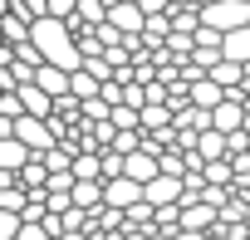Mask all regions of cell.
<instances>
[{
	"label": "cell",
	"mask_w": 250,
	"mask_h": 240,
	"mask_svg": "<svg viewBox=\"0 0 250 240\" xmlns=\"http://www.w3.org/2000/svg\"><path fill=\"white\" fill-rule=\"evenodd\" d=\"M226 98H230V93H226V88H221V83H216L211 74L191 79V103H196V108H211V113H216V108H221Z\"/></svg>",
	"instance_id": "3957f363"
},
{
	"label": "cell",
	"mask_w": 250,
	"mask_h": 240,
	"mask_svg": "<svg viewBox=\"0 0 250 240\" xmlns=\"http://www.w3.org/2000/svg\"><path fill=\"white\" fill-rule=\"evenodd\" d=\"M201 20H206L216 35L245 30V25H250V0H221V5H201Z\"/></svg>",
	"instance_id": "7a4b0ae2"
},
{
	"label": "cell",
	"mask_w": 250,
	"mask_h": 240,
	"mask_svg": "<svg viewBox=\"0 0 250 240\" xmlns=\"http://www.w3.org/2000/svg\"><path fill=\"white\" fill-rule=\"evenodd\" d=\"M20 103H25L30 118H54V98H49L40 83H25V88H20Z\"/></svg>",
	"instance_id": "8992f818"
},
{
	"label": "cell",
	"mask_w": 250,
	"mask_h": 240,
	"mask_svg": "<svg viewBox=\"0 0 250 240\" xmlns=\"http://www.w3.org/2000/svg\"><path fill=\"white\" fill-rule=\"evenodd\" d=\"M20 240H54V235H49L44 225H30V220H25V230H20Z\"/></svg>",
	"instance_id": "9a60e30c"
},
{
	"label": "cell",
	"mask_w": 250,
	"mask_h": 240,
	"mask_svg": "<svg viewBox=\"0 0 250 240\" xmlns=\"http://www.w3.org/2000/svg\"><path fill=\"white\" fill-rule=\"evenodd\" d=\"M49 15L54 20H74L79 15V0H49Z\"/></svg>",
	"instance_id": "5bb4252c"
},
{
	"label": "cell",
	"mask_w": 250,
	"mask_h": 240,
	"mask_svg": "<svg viewBox=\"0 0 250 240\" xmlns=\"http://www.w3.org/2000/svg\"><path fill=\"white\" fill-rule=\"evenodd\" d=\"M211 128H216L211 108H196V103H187V108L177 113V133H211Z\"/></svg>",
	"instance_id": "5b68a950"
},
{
	"label": "cell",
	"mask_w": 250,
	"mask_h": 240,
	"mask_svg": "<svg viewBox=\"0 0 250 240\" xmlns=\"http://www.w3.org/2000/svg\"><path fill=\"white\" fill-rule=\"evenodd\" d=\"M74 206L79 211H103L108 201H103V181H79L74 186Z\"/></svg>",
	"instance_id": "ba28073f"
},
{
	"label": "cell",
	"mask_w": 250,
	"mask_h": 240,
	"mask_svg": "<svg viewBox=\"0 0 250 240\" xmlns=\"http://www.w3.org/2000/svg\"><path fill=\"white\" fill-rule=\"evenodd\" d=\"M74 98H79V103H93V98H103V79H93L88 69H79V74H74Z\"/></svg>",
	"instance_id": "8fae6325"
},
{
	"label": "cell",
	"mask_w": 250,
	"mask_h": 240,
	"mask_svg": "<svg viewBox=\"0 0 250 240\" xmlns=\"http://www.w3.org/2000/svg\"><path fill=\"white\" fill-rule=\"evenodd\" d=\"M211 79H216V83H221L226 93H235V88L245 83V64H230V59H221V64L211 69Z\"/></svg>",
	"instance_id": "9c48e42d"
},
{
	"label": "cell",
	"mask_w": 250,
	"mask_h": 240,
	"mask_svg": "<svg viewBox=\"0 0 250 240\" xmlns=\"http://www.w3.org/2000/svg\"><path fill=\"white\" fill-rule=\"evenodd\" d=\"M201 0H172V10H196Z\"/></svg>",
	"instance_id": "e0dca14e"
},
{
	"label": "cell",
	"mask_w": 250,
	"mask_h": 240,
	"mask_svg": "<svg viewBox=\"0 0 250 240\" xmlns=\"http://www.w3.org/2000/svg\"><path fill=\"white\" fill-rule=\"evenodd\" d=\"M0 118H10V123H15V118H30L25 103H20V93H0Z\"/></svg>",
	"instance_id": "4fadbf2b"
},
{
	"label": "cell",
	"mask_w": 250,
	"mask_h": 240,
	"mask_svg": "<svg viewBox=\"0 0 250 240\" xmlns=\"http://www.w3.org/2000/svg\"><path fill=\"white\" fill-rule=\"evenodd\" d=\"M74 177L79 181H103V152H79L74 157Z\"/></svg>",
	"instance_id": "30bf717a"
},
{
	"label": "cell",
	"mask_w": 250,
	"mask_h": 240,
	"mask_svg": "<svg viewBox=\"0 0 250 240\" xmlns=\"http://www.w3.org/2000/svg\"><path fill=\"white\" fill-rule=\"evenodd\" d=\"M30 40L44 49V64H59V69H69V74H79V69H83V49H79V40H74L69 20L44 15V20L30 30Z\"/></svg>",
	"instance_id": "6da1fadb"
},
{
	"label": "cell",
	"mask_w": 250,
	"mask_h": 240,
	"mask_svg": "<svg viewBox=\"0 0 250 240\" xmlns=\"http://www.w3.org/2000/svg\"><path fill=\"white\" fill-rule=\"evenodd\" d=\"M30 162H35V152L20 138H0V172H25Z\"/></svg>",
	"instance_id": "277c9868"
},
{
	"label": "cell",
	"mask_w": 250,
	"mask_h": 240,
	"mask_svg": "<svg viewBox=\"0 0 250 240\" xmlns=\"http://www.w3.org/2000/svg\"><path fill=\"white\" fill-rule=\"evenodd\" d=\"M201 5H221V0H201Z\"/></svg>",
	"instance_id": "ac0fdd59"
},
{
	"label": "cell",
	"mask_w": 250,
	"mask_h": 240,
	"mask_svg": "<svg viewBox=\"0 0 250 240\" xmlns=\"http://www.w3.org/2000/svg\"><path fill=\"white\" fill-rule=\"evenodd\" d=\"M206 186H235V167H230V157H221V162H206Z\"/></svg>",
	"instance_id": "7c38bea8"
},
{
	"label": "cell",
	"mask_w": 250,
	"mask_h": 240,
	"mask_svg": "<svg viewBox=\"0 0 250 240\" xmlns=\"http://www.w3.org/2000/svg\"><path fill=\"white\" fill-rule=\"evenodd\" d=\"M221 49H226L230 64H245V69H250V25H245V30H230V35L221 40Z\"/></svg>",
	"instance_id": "52a82bcc"
},
{
	"label": "cell",
	"mask_w": 250,
	"mask_h": 240,
	"mask_svg": "<svg viewBox=\"0 0 250 240\" xmlns=\"http://www.w3.org/2000/svg\"><path fill=\"white\" fill-rule=\"evenodd\" d=\"M177 240H211L206 230H177Z\"/></svg>",
	"instance_id": "2e32d148"
}]
</instances>
